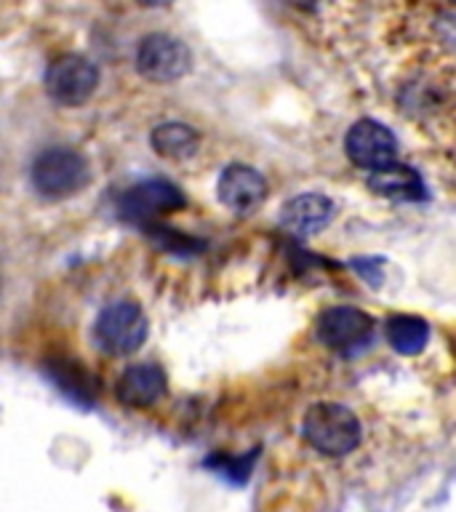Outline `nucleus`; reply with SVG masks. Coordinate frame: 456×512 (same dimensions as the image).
Listing matches in <instances>:
<instances>
[{"label": "nucleus", "mask_w": 456, "mask_h": 512, "mask_svg": "<svg viewBox=\"0 0 456 512\" xmlns=\"http://www.w3.org/2000/svg\"><path fill=\"white\" fill-rule=\"evenodd\" d=\"M302 435L318 454L347 456L360 446L363 427L347 406L334 400H320L307 408L302 419Z\"/></svg>", "instance_id": "nucleus-1"}, {"label": "nucleus", "mask_w": 456, "mask_h": 512, "mask_svg": "<svg viewBox=\"0 0 456 512\" xmlns=\"http://www.w3.org/2000/svg\"><path fill=\"white\" fill-rule=\"evenodd\" d=\"M32 187L38 195L51 200H62L83 190L91 179L88 160L70 147H48L32 160L30 168Z\"/></svg>", "instance_id": "nucleus-2"}, {"label": "nucleus", "mask_w": 456, "mask_h": 512, "mask_svg": "<svg viewBox=\"0 0 456 512\" xmlns=\"http://www.w3.org/2000/svg\"><path fill=\"white\" fill-rule=\"evenodd\" d=\"M147 339V315L134 299H118L107 304L94 323L96 347L112 358L134 355Z\"/></svg>", "instance_id": "nucleus-3"}, {"label": "nucleus", "mask_w": 456, "mask_h": 512, "mask_svg": "<svg viewBox=\"0 0 456 512\" xmlns=\"http://www.w3.org/2000/svg\"><path fill=\"white\" fill-rule=\"evenodd\" d=\"M136 70L150 83H174L184 78L192 67L187 43L166 32H152L136 48Z\"/></svg>", "instance_id": "nucleus-4"}, {"label": "nucleus", "mask_w": 456, "mask_h": 512, "mask_svg": "<svg viewBox=\"0 0 456 512\" xmlns=\"http://www.w3.org/2000/svg\"><path fill=\"white\" fill-rule=\"evenodd\" d=\"M46 94L62 107H80L94 96L99 86V70L91 59L80 54H64L48 64Z\"/></svg>", "instance_id": "nucleus-5"}, {"label": "nucleus", "mask_w": 456, "mask_h": 512, "mask_svg": "<svg viewBox=\"0 0 456 512\" xmlns=\"http://www.w3.org/2000/svg\"><path fill=\"white\" fill-rule=\"evenodd\" d=\"M344 150H347V158L355 166L366 168V171L374 174V171H382L387 166H395L398 139L384 123L374 118H363L347 131Z\"/></svg>", "instance_id": "nucleus-6"}, {"label": "nucleus", "mask_w": 456, "mask_h": 512, "mask_svg": "<svg viewBox=\"0 0 456 512\" xmlns=\"http://www.w3.org/2000/svg\"><path fill=\"white\" fill-rule=\"evenodd\" d=\"M371 331H374V318L358 307H347V304L328 307L320 312L318 323H315L320 344H326L328 350L336 352L355 350L360 344H366Z\"/></svg>", "instance_id": "nucleus-7"}, {"label": "nucleus", "mask_w": 456, "mask_h": 512, "mask_svg": "<svg viewBox=\"0 0 456 512\" xmlns=\"http://www.w3.org/2000/svg\"><path fill=\"white\" fill-rule=\"evenodd\" d=\"M184 192L168 179H144L134 184L131 190L123 192L120 198V214L128 219H152V216L171 214L176 208H182Z\"/></svg>", "instance_id": "nucleus-8"}, {"label": "nucleus", "mask_w": 456, "mask_h": 512, "mask_svg": "<svg viewBox=\"0 0 456 512\" xmlns=\"http://www.w3.org/2000/svg\"><path fill=\"white\" fill-rule=\"evenodd\" d=\"M216 195L224 208L235 214H248L267 198V179L246 163H230L216 182Z\"/></svg>", "instance_id": "nucleus-9"}, {"label": "nucleus", "mask_w": 456, "mask_h": 512, "mask_svg": "<svg viewBox=\"0 0 456 512\" xmlns=\"http://www.w3.org/2000/svg\"><path fill=\"white\" fill-rule=\"evenodd\" d=\"M334 216V203L320 195V192H304L296 198L286 200L280 208V227L296 238H310L318 235L320 230H326L328 222Z\"/></svg>", "instance_id": "nucleus-10"}, {"label": "nucleus", "mask_w": 456, "mask_h": 512, "mask_svg": "<svg viewBox=\"0 0 456 512\" xmlns=\"http://www.w3.org/2000/svg\"><path fill=\"white\" fill-rule=\"evenodd\" d=\"M166 371L158 363H134L120 374L115 384V395L123 406L150 408L166 392Z\"/></svg>", "instance_id": "nucleus-11"}, {"label": "nucleus", "mask_w": 456, "mask_h": 512, "mask_svg": "<svg viewBox=\"0 0 456 512\" xmlns=\"http://www.w3.org/2000/svg\"><path fill=\"white\" fill-rule=\"evenodd\" d=\"M368 190L392 200H424L427 198V187H424L419 171L411 166H387L382 171L368 174Z\"/></svg>", "instance_id": "nucleus-12"}, {"label": "nucleus", "mask_w": 456, "mask_h": 512, "mask_svg": "<svg viewBox=\"0 0 456 512\" xmlns=\"http://www.w3.org/2000/svg\"><path fill=\"white\" fill-rule=\"evenodd\" d=\"M150 144L160 158L182 160L195 155L200 144V134L192 126H187V123L171 120V123H160V126L152 128Z\"/></svg>", "instance_id": "nucleus-13"}, {"label": "nucleus", "mask_w": 456, "mask_h": 512, "mask_svg": "<svg viewBox=\"0 0 456 512\" xmlns=\"http://www.w3.org/2000/svg\"><path fill=\"white\" fill-rule=\"evenodd\" d=\"M384 336L392 350L400 355H419L427 347L430 326L419 315H392L384 326Z\"/></svg>", "instance_id": "nucleus-14"}]
</instances>
